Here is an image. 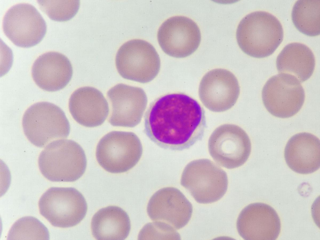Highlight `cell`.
<instances>
[{
    "label": "cell",
    "instance_id": "6da1fadb",
    "mask_svg": "<svg viewBox=\"0 0 320 240\" xmlns=\"http://www.w3.org/2000/svg\"><path fill=\"white\" fill-rule=\"evenodd\" d=\"M145 133L159 147L181 151L202 138L204 113L195 100L182 93L167 94L156 99L145 116Z\"/></svg>",
    "mask_w": 320,
    "mask_h": 240
},
{
    "label": "cell",
    "instance_id": "7a4b0ae2",
    "mask_svg": "<svg viewBox=\"0 0 320 240\" xmlns=\"http://www.w3.org/2000/svg\"><path fill=\"white\" fill-rule=\"evenodd\" d=\"M238 45L247 55L262 58L272 55L282 42V27L278 18L268 12L257 11L245 16L236 33Z\"/></svg>",
    "mask_w": 320,
    "mask_h": 240
},
{
    "label": "cell",
    "instance_id": "3957f363",
    "mask_svg": "<svg viewBox=\"0 0 320 240\" xmlns=\"http://www.w3.org/2000/svg\"><path fill=\"white\" fill-rule=\"evenodd\" d=\"M43 176L54 182H73L84 173L86 157L81 147L74 141L61 139L50 143L38 159Z\"/></svg>",
    "mask_w": 320,
    "mask_h": 240
},
{
    "label": "cell",
    "instance_id": "277c9868",
    "mask_svg": "<svg viewBox=\"0 0 320 240\" xmlns=\"http://www.w3.org/2000/svg\"><path fill=\"white\" fill-rule=\"evenodd\" d=\"M22 126L28 140L39 148H43L54 140L67 138L70 130L63 111L54 104L46 102L35 103L26 110Z\"/></svg>",
    "mask_w": 320,
    "mask_h": 240
},
{
    "label": "cell",
    "instance_id": "5b68a950",
    "mask_svg": "<svg viewBox=\"0 0 320 240\" xmlns=\"http://www.w3.org/2000/svg\"><path fill=\"white\" fill-rule=\"evenodd\" d=\"M181 185L198 203L216 202L225 194L228 181L226 172L209 159H200L189 163L181 176Z\"/></svg>",
    "mask_w": 320,
    "mask_h": 240
},
{
    "label": "cell",
    "instance_id": "8992f818",
    "mask_svg": "<svg viewBox=\"0 0 320 240\" xmlns=\"http://www.w3.org/2000/svg\"><path fill=\"white\" fill-rule=\"evenodd\" d=\"M142 152V143L135 133L112 131L99 141L96 154L98 162L104 169L118 173L127 172L134 167Z\"/></svg>",
    "mask_w": 320,
    "mask_h": 240
},
{
    "label": "cell",
    "instance_id": "52a82bcc",
    "mask_svg": "<svg viewBox=\"0 0 320 240\" xmlns=\"http://www.w3.org/2000/svg\"><path fill=\"white\" fill-rule=\"evenodd\" d=\"M38 206L42 216L52 226L61 228L78 224L85 216L88 209L83 196L71 187L50 188L40 198Z\"/></svg>",
    "mask_w": 320,
    "mask_h": 240
},
{
    "label": "cell",
    "instance_id": "ba28073f",
    "mask_svg": "<svg viewBox=\"0 0 320 240\" xmlns=\"http://www.w3.org/2000/svg\"><path fill=\"white\" fill-rule=\"evenodd\" d=\"M115 63L119 74L124 78L146 83L157 76L160 60L154 47L148 42L134 39L124 43L116 54Z\"/></svg>",
    "mask_w": 320,
    "mask_h": 240
},
{
    "label": "cell",
    "instance_id": "9c48e42d",
    "mask_svg": "<svg viewBox=\"0 0 320 240\" xmlns=\"http://www.w3.org/2000/svg\"><path fill=\"white\" fill-rule=\"evenodd\" d=\"M262 97L267 111L275 117L283 118L298 112L305 99L301 82L294 76L287 73L270 78L263 88Z\"/></svg>",
    "mask_w": 320,
    "mask_h": 240
},
{
    "label": "cell",
    "instance_id": "30bf717a",
    "mask_svg": "<svg viewBox=\"0 0 320 240\" xmlns=\"http://www.w3.org/2000/svg\"><path fill=\"white\" fill-rule=\"evenodd\" d=\"M209 153L219 165L232 169L240 167L250 155L251 144L245 131L239 126L226 124L216 128L208 142Z\"/></svg>",
    "mask_w": 320,
    "mask_h": 240
},
{
    "label": "cell",
    "instance_id": "8fae6325",
    "mask_svg": "<svg viewBox=\"0 0 320 240\" xmlns=\"http://www.w3.org/2000/svg\"><path fill=\"white\" fill-rule=\"evenodd\" d=\"M3 32L15 45L28 48L39 43L47 32V24L36 8L28 3L15 5L3 17Z\"/></svg>",
    "mask_w": 320,
    "mask_h": 240
},
{
    "label": "cell",
    "instance_id": "7c38bea8",
    "mask_svg": "<svg viewBox=\"0 0 320 240\" xmlns=\"http://www.w3.org/2000/svg\"><path fill=\"white\" fill-rule=\"evenodd\" d=\"M157 37L163 52L178 58L188 56L198 48L201 41L200 29L196 23L185 16L169 18L159 27Z\"/></svg>",
    "mask_w": 320,
    "mask_h": 240
},
{
    "label": "cell",
    "instance_id": "4fadbf2b",
    "mask_svg": "<svg viewBox=\"0 0 320 240\" xmlns=\"http://www.w3.org/2000/svg\"><path fill=\"white\" fill-rule=\"evenodd\" d=\"M238 81L230 71L218 68L210 70L202 78L199 86L200 98L210 110L221 112L231 108L240 94Z\"/></svg>",
    "mask_w": 320,
    "mask_h": 240
},
{
    "label": "cell",
    "instance_id": "5bb4252c",
    "mask_svg": "<svg viewBox=\"0 0 320 240\" xmlns=\"http://www.w3.org/2000/svg\"><path fill=\"white\" fill-rule=\"evenodd\" d=\"M107 95L112 104L109 120L111 125L133 128L140 123L148 102L142 88L119 83L109 89Z\"/></svg>",
    "mask_w": 320,
    "mask_h": 240
},
{
    "label": "cell",
    "instance_id": "9a60e30c",
    "mask_svg": "<svg viewBox=\"0 0 320 240\" xmlns=\"http://www.w3.org/2000/svg\"><path fill=\"white\" fill-rule=\"evenodd\" d=\"M237 228L239 235L245 240H275L280 232L281 224L273 208L256 202L248 205L241 211Z\"/></svg>",
    "mask_w": 320,
    "mask_h": 240
},
{
    "label": "cell",
    "instance_id": "2e32d148",
    "mask_svg": "<svg viewBox=\"0 0 320 240\" xmlns=\"http://www.w3.org/2000/svg\"><path fill=\"white\" fill-rule=\"evenodd\" d=\"M192 206L184 195L178 189L172 187L162 188L150 198L147 212L153 221L168 223L179 229L190 220Z\"/></svg>",
    "mask_w": 320,
    "mask_h": 240
},
{
    "label": "cell",
    "instance_id": "e0dca14e",
    "mask_svg": "<svg viewBox=\"0 0 320 240\" xmlns=\"http://www.w3.org/2000/svg\"><path fill=\"white\" fill-rule=\"evenodd\" d=\"M73 74L72 64L63 54L54 51L44 53L36 60L32 75L36 84L42 89L54 92L64 88Z\"/></svg>",
    "mask_w": 320,
    "mask_h": 240
},
{
    "label": "cell",
    "instance_id": "ac0fdd59",
    "mask_svg": "<svg viewBox=\"0 0 320 240\" xmlns=\"http://www.w3.org/2000/svg\"><path fill=\"white\" fill-rule=\"evenodd\" d=\"M69 108L77 122L89 128L102 124L109 112L103 94L97 89L88 86L79 88L73 92L69 99Z\"/></svg>",
    "mask_w": 320,
    "mask_h": 240
},
{
    "label": "cell",
    "instance_id": "d6986e66",
    "mask_svg": "<svg viewBox=\"0 0 320 240\" xmlns=\"http://www.w3.org/2000/svg\"><path fill=\"white\" fill-rule=\"evenodd\" d=\"M284 157L287 165L293 171L302 174L313 173L320 168V140L309 133L296 134L287 142Z\"/></svg>",
    "mask_w": 320,
    "mask_h": 240
},
{
    "label": "cell",
    "instance_id": "ffe728a7",
    "mask_svg": "<svg viewBox=\"0 0 320 240\" xmlns=\"http://www.w3.org/2000/svg\"><path fill=\"white\" fill-rule=\"evenodd\" d=\"M91 228L97 240H123L131 229L129 216L121 208L110 206L99 210L93 215Z\"/></svg>",
    "mask_w": 320,
    "mask_h": 240
},
{
    "label": "cell",
    "instance_id": "44dd1931",
    "mask_svg": "<svg viewBox=\"0 0 320 240\" xmlns=\"http://www.w3.org/2000/svg\"><path fill=\"white\" fill-rule=\"evenodd\" d=\"M315 65L312 50L305 44L298 42L287 45L278 54L276 62L279 73L293 75L301 83L312 76Z\"/></svg>",
    "mask_w": 320,
    "mask_h": 240
},
{
    "label": "cell",
    "instance_id": "7402d4cb",
    "mask_svg": "<svg viewBox=\"0 0 320 240\" xmlns=\"http://www.w3.org/2000/svg\"><path fill=\"white\" fill-rule=\"evenodd\" d=\"M320 0H299L293 7L292 19L301 32L311 37L320 34Z\"/></svg>",
    "mask_w": 320,
    "mask_h": 240
},
{
    "label": "cell",
    "instance_id": "603a6c76",
    "mask_svg": "<svg viewBox=\"0 0 320 240\" xmlns=\"http://www.w3.org/2000/svg\"><path fill=\"white\" fill-rule=\"evenodd\" d=\"M8 238V239L49 240V233L47 228L38 219L26 216L14 223Z\"/></svg>",
    "mask_w": 320,
    "mask_h": 240
},
{
    "label": "cell",
    "instance_id": "cb8c5ba5",
    "mask_svg": "<svg viewBox=\"0 0 320 240\" xmlns=\"http://www.w3.org/2000/svg\"><path fill=\"white\" fill-rule=\"evenodd\" d=\"M41 10L52 20L66 21L72 18L79 8L78 0H37Z\"/></svg>",
    "mask_w": 320,
    "mask_h": 240
},
{
    "label": "cell",
    "instance_id": "d4e9b609",
    "mask_svg": "<svg viewBox=\"0 0 320 240\" xmlns=\"http://www.w3.org/2000/svg\"><path fill=\"white\" fill-rule=\"evenodd\" d=\"M138 239L180 240L179 233L169 224L161 221L146 224L141 230Z\"/></svg>",
    "mask_w": 320,
    "mask_h": 240
}]
</instances>
